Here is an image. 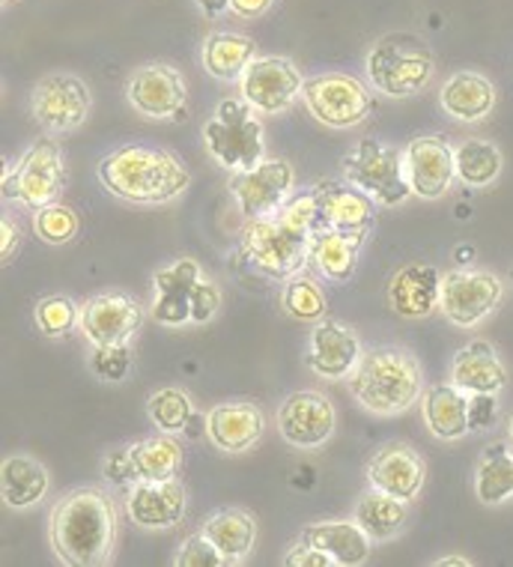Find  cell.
<instances>
[{"label":"cell","instance_id":"obj_1","mask_svg":"<svg viewBox=\"0 0 513 567\" xmlns=\"http://www.w3.org/2000/svg\"><path fill=\"white\" fill-rule=\"evenodd\" d=\"M51 547L69 567H102L116 544V508L105 489L66 493L51 511Z\"/></svg>","mask_w":513,"mask_h":567},{"label":"cell","instance_id":"obj_2","mask_svg":"<svg viewBox=\"0 0 513 567\" xmlns=\"http://www.w3.org/2000/svg\"><path fill=\"white\" fill-rule=\"evenodd\" d=\"M102 186L129 204H171L192 186V174L174 153L158 147H123L96 167Z\"/></svg>","mask_w":513,"mask_h":567},{"label":"cell","instance_id":"obj_3","mask_svg":"<svg viewBox=\"0 0 513 567\" xmlns=\"http://www.w3.org/2000/svg\"><path fill=\"white\" fill-rule=\"evenodd\" d=\"M352 398L373 415H400L424 398V373L409 350L373 347L349 377Z\"/></svg>","mask_w":513,"mask_h":567},{"label":"cell","instance_id":"obj_4","mask_svg":"<svg viewBox=\"0 0 513 567\" xmlns=\"http://www.w3.org/2000/svg\"><path fill=\"white\" fill-rule=\"evenodd\" d=\"M437 72L433 51L415 33H391L370 45L365 58V79L388 99H409L421 93Z\"/></svg>","mask_w":513,"mask_h":567},{"label":"cell","instance_id":"obj_5","mask_svg":"<svg viewBox=\"0 0 513 567\" xmlns=\"http://www.w3.org/2000/svg\"><path fill=\"white\" fill-rule=\"evenodd\" d=\"M310 236H301L281 225L278 218H254L239 230L236 257L269 281H290L308 269Z\"/></svg>","mask_w":513,"mask_h":567},{"label":"cell","instance_id":"obj_6","mask_svg":"<svg viewBox=\"0 0 513 567\" xmlns=\"http://www.w3.org/2000/svg\"><path fill=\"white\" fill-rule=\"evenodd\" d=\"M209 156L222 167L239 174L266 158V132L245 99H224L204 126Z\"/></svg>","mask_w":513,"mask_h":567},{"label":"cell","instance_id":"obj_7","mask_svg":"<svg viewBox=\"0 0 513 567\" xmlns=\"http://www.w3.org/2000/svg\"><path fill=\"white\" fill-rule=\"evenodd\" d=\"M0 188L7 200H16L30 213L58 204L66 188V162H63V150L58 147V141L45 135L39 137L37 144H30L28 153L16 165L7 167Z\"/></svg>","mask_w":513,"mask_h":567},{"label":"cell","instance_id":"obj_8","mask_svg":"<svg viewBox=\"0 0 513 567\" xmlns=\"http://www.w3.org/2000/svg\"><path fill=\"white\" fill-rule=\"evenodd\" d=\"M343 179L361 188L377 206H400L412 195L407 174V153L382 141H361L343 156Z\"/></svg>","mask_w":513,"mask_h":567},{"label":"cell","instance_id":"obj_9","mask_svg":"<svg viewBox=\"0 0 513 567\" xmlns=\"http://www.w3.org/2000/svg\"><path fill=\"white\" fill-rule=\"evenodd\" d=\"M301 99L310 117L329 128L359 126L373 109L370 90L359 79L343 75V72H326V75L305 81Z\"/></svg>","mask_w":513,"mask_h":567},{"label":"cell","instance_id":"obj_10","mask_svg":"<svg viewBox=\"0 0 513 567\" xmlns=\"http://www.w3.org/2000/svg\"><path fill=\"white\" fill-rule=\"evenodd\" d=\"M30 111L49 135H66L90 117V90L72 72H51L30 93Z\"/></svg>","mask_w":513,"mask_h":567},{"label":"cell","instance_id":"obj_11","mask_svg":"<svg viewBox=\"0 0 513 567\" xmlns=\"http://www.w3.org/2000/svg\"><path fill=\"white\" fill-rule=\"evenodd\" d=\"M504 284L486 269H454L442 275V299L439 311L460 329H472L499 308Z\"/></svg>","mask_w":513,"mask_h":567},{"label":"cell","instance_id":"obj_12","mask_svg":"<svg viewBox=\"0 0 513 567\" xmlns=\"http://www.w3.org/2000/svg\"><path fill=\"white\" fill-rule=\"evenodd\" d=\"M126 99L129 105L146 120L183 123L188 87H185L183 72L171 63H146L132 72L126 84Z\"/></svg>","mask_w":513,"mask_h":567},{"label":"cell","instance_id":"obj_13","mask_svg":"<svg viewBox=\"0 0 513 567\" xmlns=\"http://www.w3.org/2000/svg\"><path fill=\"white\" fill-rule=\"evenodd\" d=\"M293 183L296 176H293L290 162L263 158L252 171H239L230 176V192L239 204V213L254 221V218L278 216V209L293 197Z\"/></svg>","mask_w":513,"mask_h":567},{"label":"cell","instance_id":"obj_14","mask_svg":"<svg viewBox=\"0 0 513 567\" xmlns=\"http://www.w3.org/2000/svg\"><path fill=\"white\" fill-rule=\"evenodd\" d=\"M305 79L287 58H257L239 79V96L260 114H281L301 96Z\"/></svg>","mask_w":513,"mask_h":567},{"label":"cell","instance_id":"obj_15","mask_svg":"<svg viewBox=\"0 0 513 567\" xmlns=\"http://www.w3.org/2000/svg\"><path fill=\"white\" fill-rule=\"evenodd\" d=\"M278 431L296 449H320L338 431L335 403L320 392H293L278 410Z\"/></svg>","mask_w":513,"mask_h":567},{"label":"cell","instance_id":"obj_16","mask_svg":"<svg viewBox=\"0 0 513 567\" xmlns=\"http://www.w3.org/2000/svg\"><path fill=\"white\" fill-rule=\"evenodd\" d=\"M144 323V308L126 293H99L81 305L78 329L93 347L129 343Z\"/></svg>","mask_w":513,"mask_h":567},{"label":"cell","instance_id":"obj_17","mask_svg":"<svg viewBox=\"0 0 513 567\" xmlns=\"http://www.w3.org/2000/svg\"><path fill=\"white\" fill-rule=\"evenodd\" d=\"M407 174L412 195L439 200L456 179V150L439 135L415 137L407 147Z\"/></svg>","mask_w":513,"mask_h":567},{"label":"cell","instance_id":"obj_18","mask_svg":"<svg viewBox=\"0 0 513 567\" xmlns=\"http://www.w3.org/2000/svg\"><path fill=\"white\" fill-rule=\"evenodd\" d=\"M361 338L356 329L340 320H320L314 323L308 341V368L322 380H349L359 368Z\"/></svg>","mask_w":513,"mask_h":567},{"label":"cell","instance_id":"obj_19","mask_svg":"<svg viewBox=\"0 0 513 567\" xmlns=\"http://www.w3.org/2000/svg\"><path fill=\"white\" fill-rule=\"evenodd\" d=\"M204 281V269L192 257H179L176 264L165 266L153 275L155 302L150 317L162 326H188L192 323V305L197 287Z\"/></svg>","mask_w":513,"mask_h":567},{"label":"cell","instance_id":"obj_20","mask_svg":"<svg viewBox=\"0 0 513 567\" xmlns=\"http://www.w3.org/2000/svg\"><path fill=\"white\" fill-rule=\"evenodd\" d=\"M427 466L424 457L407 442H391L379 449L368 463L370 487L391 493L403 502H415L421 487H424Z\"/></svg>","mask_w":513,"mask_h":567},{"label":"cell","instance_id":"obj_21","mask_svg":"<svg viewBox=\"0 0 513 567\" xmlns=\"http://www.w3.org/2000/svg\"><path fill=\"white\" fill-rule=\"evenodd\" d=\"M320 230L368 236L377 221V204L361 188L326 179L320 183Z\"/></svg>","mask_w":513,"mask_h":567},{"label":"cell","instance_id":"obj_22","mask_svg":"<svg viewBox=\"0 0 513 567\" xmlns=\"http://www.w3.org/2000/svg\"><path fill=\"white\" fill-rule=\"evenodd\" d=\"M185 487L176 478L137 481L129 489L126 514L141 528H171L185 517Z\"/></svg>","mask_w":513,"mask_h":567},{"label":"cell","instance_id":"obj_23","mask_svg":"<svg viewBox=\"0 0 513 567\" xmlns=\"http://www.w3.org/2000/svg\"><path fill=\"white\" fill-rule=\"evenodd\" d=\"M266 431L260 406L248 401H227L218 403L206 415V436L222 454H245L260 442Z\"/></svg>","mask_w":513,"mask_h":567},{"label":"cell","instance_id":"obj_24","mask_svg":"<svg viewBox=\"0 0 513 567\" xmlns=\"http://www.w3.org/2000/svg\"><path fill=\"white\" fill-rule=\"evenodd\" d=\"M442 275L430 264L403 266L388 284V305L403 320H424L439 308Z\"/></svg>","mask_w":513,"mask_h":567},{"label":"cell","instance_id":"obj_25","mask_svg":"<svg viewBox=\"0 0 513 567\" xmlns=\"http://www.w3.org/2000/svg\"><path fill=\"white\" fill-rule=\"evenodd\" d=\"M368 236L338 234V230H317L310 236L308 266L320 272L326 281L347 284L359 269L361 248Z\"/></svg>","mask_w":513,"mask_h":567},{"label":"cell","instance_id":"obj_26","mask_svg":"<svg viewBox=\"0 0 513 567\" xmlns=\"http://www.w3.org/2000/svg\"><path fill=\"white\" fill-rule=\"evenodd\" d=\"M451 382L469 394H499L507 382V371L486 341H472L456 352L451 364Z\"/></svg>","mask_w":513,"mask_h":567},{"label":"cell","instance_id":"obj_27","mask_svg":"<svg viewBox=\"0 0 513 567\" xmlns=\"http://www.w3.org/2000/svg\"><path fill=\"white\" fill-rule=\"evenodd\" d=\"M305 544L320 547L322 553H329L338 567H359L370 558V538L368 532L352 519H329V523H314L305 526L301 532Z\"/></svg>","mask_w":513,"mask_h":567},{"label":"cell","instance_id":"obj_28","mask_svg":"<svg viewBox=\"0 0 513 567\" xmlns=\"http://www.w3.org/2000/svg\"><path fill=\"white\" fill-rule=\"evenodd\" d=\"M421 415L430 433L442 442L463 440L469 427V392L451 385H433L421 398Z\"/></svg>","mask_w":513,"mask_h":567},{"label":"cell","instance_id":"obj_29","mask_svg":"<svg viewBox=\"0 0 513 567\" xmlns=\"http://www.w3.org/2000/svg\"><path fill=\"white\" fill-rule=\"evenodd\" d=\"M439 102L448 117L460 120V123H478V120L490 117L495 105V87L486 75L465 69L445 81Z\"/></svg>","mask_w":513,"mask_h":567},{"label":"cell","instance_id":"obj_30","mask_svg":"<svg viewBox=\"0 0 513 567\" xmlns=\"http://www.w3.org/2000/svg\"><path fill=\"white\" fill-rule=\"evenodd\" d=\"M0 493L7 508H33L49 493V470L30 454H12L0 466Z\"/></svg>","mask_w":513,"mask_h":567},{"label":"cell","instance_id":"obj_31","mask_svg":"<svg viewBox=\"0 0 513 567\" xmlns=\"http://www.w3.org/2000/svg\"><path fill=\"white\" fill-rule=\"evenodd\" d=\"M132 478L137 481H167L176 478V472L183 466V445L176 440V433H155L146 440L132 442L126 449Z\"/></svg>","mask_w":513,"mask_h":567},{"label":"cell","instance_id":"obj_32","mask_svg":"<svg viewBox=\"0 0 513 567\" xmlns=\"http://www.w3.org/2000/svg\"><path fill=\"white\" fill-rule=\"evenodd\" d=\"M201 532L218 547V553L224 556V565L245 561V558L252 556L254 544H257V523L243 508L218 511V514L206 519Z\"/></svg>","mask_w":513,"mask_h":567},{"label":"cell","instance_id":"obj_33","mask_svg":"<svg viewBox=\"0 0 513 567\" xmlns=\"http://www.w3.org/2000/svg\"><path fill=\"white\" fill-rule=\"evenodd\" d=\"M201 60H204V69L213 79L239 81L245 75V69L257 60V45L243 33L218 30L204 42Z\"/></svg>","mask_w":513,"mask_h":567},{"label":"cell","instance_id":"obj_34","mask_svg":"<svg viewBox=\"0 0 513 567\" xmlns=\"http://www.w3.org/2000/svg\"><path fill=\"white\" fill-rule=\"evenodd\" d=\"M409 519V502L382 493V489L370 487L361 496L359 508H356V523L368 532L370 540H391L398 538L407 528Z\"/></svg>","mask_w":513,"mask_h":567},{"label":"cell","instance_id":"obj_35","mask_svg":"<svg viewBox=\"0 0 513 567\" xmlns=\"http://www.w3.org/2000/svg\"><path fill=\"white\" fill-rule=\"evenodd\" d=\"M475 493L484 505H502L513 496V445L493 442L478 463Z\"/></svg>","mask_w":513,"mask_h":567},{"label":"cell","instance_id":"obj_36","mask_svg":"<svg viewBox=\"0 0 513 567\" xmlns=\"http://www.w3.org/2000/svg\"><path fill=\"white\" fill-rule=\"evenodd\" d=\"M504 158L502 150L481 141V137H469L456 147V179L465 188H486L493 186L499 174H502Z\"/></svg>","mask_w":513,"mask_h":567},{"label":"cell","instance_id":"obj_37","mask_svg":"<svg viewBox=\"0 0 513 567\" xmlns=\"http://www.w3.org/2000/svg\"><path fill=\"white\" fill-rule=\"evenodd\" d=\"M284 311L290 313L299 323H320L329 313V299L322 293V287L308 275H296L284 284L281 293Z\"/></svg>","mask_w":513,"mask_h":567},{"label":"cell","instance_id":"obj_38","mask_svg":"<svg viewBox=\"0 0 513 567\" xmlns=\"http://www.w3.org/2000/svg\"><path fill=\"white\" fill-rule=\"evenodd\" d=\"M146 412H150V421H153L155 427L165 433L188 431V424L197 419L192 398L183 389H162V392H155L146 401Z\"/></svg>","mask_w":513,"mask_h":567},{"label":"cell","instance_id":"obj_39","mask_svg":"<svg viewBox=\"0 0 513 567\" xmlns=\"http://www.w3.org/2000/svg\"><path fill=\"white\" fill-rule=\"evenodd\" d=\"M33 317H37V326L42 334H49V338H66V334L75 332L78 320H81V308L69 296H45L37 305Z\"/></svg>","mask_w":513,"mask_h":567},{"label":"cell","instance_id":"obj_40","mask_svg":"<svg viewBox=\"0 0 513 567\" xmlns=\"http://www.w3.org/2000/svg\"><path fill=\"white\" fill-rule=\"evenodd\" d=\"M278 221L301 236H314L320 230V188H305L278 209Z\"/></svg>","mask_w":513,"mask_h":567},{"label":"cell","instance_id":"obj_41","mask_svg":"<svg viewBox=\"0 0 513 567\" xmlns=\"http://www.w3.org/2000/svg\"><path fill=\"white\" fill-rule=\"evenodd\" d=\"M78 227H81L78 213L63 204H51L33 213V230L42 243L49 245H66L69 239H75Z\"/></svg>","mask_w":513,"mask_h":567},{"label":"cell","instance_id":"obj_42","mask_svg":"<svg viewBox=\"0 0 513 567\" xmlns=\"http://www.w3.org/2000/svg\"><path fill=\"white\" fill-rule=\"evenodd\" d=\"M90 368L99 380L123 382L132 371V350L129 343H102L90 352Z\"/></svg>","mask_w":513,"mask_h":567},{"label":"cell","instance_id":"obj_43","mask_svg":"<svg viewBox=\"0 0 513 567\" xmlns=\"http://www.w3.org/2000/svg\"><path fill=\"white\" fill-rule=\"evenodd\" d=\"M224 556L218 553L213 540L204 532H197L192 538L183 540V547L176 553V567H222Z\"/></svg>","mask_w":513,"mask_h":567},{"label":"cell","instance_id":"obj_44","mask_svg":"<svg viewBox=\"0 0 513 567\" xmlns=\"http://www.w3.org/2000/svg\"><path fill=\"white\" fill-rule=\"evenodd\" d=\"M222 308V290L215 287L213 281H201L197 287V296H194V305H192V323L194 326H204L213 320L215 313Z\"/></svg>","mask_w":513,"mask_h":567},{"label":"cell","instance_id":"obj_45","mask_svg":"<svg viewBox=\"0 0 513 567\" xmlns=\"http://www.w3.org/2000/svg\"><path fill=\"white\" fill-rule=\"evenodd\" d=\"M495 415H499L495 394H469V427H472V431H486V427H493Z\"/></svg>","mask_w":513,"mask_h":567},{"label":"cell","instance_id":"obj_46","mask_svg":"<svg viewBox=\"0 0 513 567\" xmlns=\"http://www.w3.org/2000/svg\"><path fill=\"white\" fill-rule=\"evenodd\" d=\"M284 565L287 567H338V561H335L329 553H322L320 547L299 540V547L290 549V556L284 558Z\"/></svg>","mask_w":513,"mask_h":567},{"label":"cell","instance_id":"obj_47","mask_svg":"<svg viewBox=\"0 0 513 567\" xmlns=\"http://www.w3.org/2000/svg\"><path fill=\"white\" fill-rule=\"evenodd\" d=\"M102 475H105L111 484H116V487H132V484H135V478H132V466H129L126 449L111 451V454L102 460Z\"/></svg>","mask_w":513,"mask_h":567},{"label":"cell","instance_id":"obj_48","mask_svg":"<svg viewBox=\"0 0 513 567\" xmlns=\"http://www.w3.org/2000/svg\"><path fill=\"white\" fill-rule=\"evenodd\" d=\"M19 248H21V230L19 225L7 216L3 221H0V257H3V264H10L12 257L19 255Z\"/></svg>","mask_w":513,"mask_h":567},{"label":"cell","instance_id":"obj_49","mask_svg":"<svg viewBox=\"0 0 513 567\" xmlns=\"http://www.w3.org/2000/svg\"><path fill=\"white\" fill-rule=\"evenodd\" d=\"M275 0H230V12L236 19H260L271 10Z\"/></svg>","mask_w":513,"mask_h":567},{"label":"cell","instance_id":"obj_50","mask_svg":"<svg viewBox=\"0 0 513 567\" xmlns=\"http://www.w3.org/2000/svg\"><path fill=\"white\" fill-rule=\"evenodd\" d=\"M197 3V10L204 12L206 19H218L222 12L230 10V0H194Z\"/></svg>","mask_w":513,"mask_h":567},{"label":"cell","instance_id":"obj_51","mask_svg":"<svg viewBox=\"0 0 513 567\" xmlns=\"http://www.w3.org/2000/svg\"><path fill=\"white\" fill-rule=\"evenodd\" d=\"M437 567H469L472 561L463 556H448V558H439V561H433Z\"/></svg>","mask_w":513,"mask_h":567},{"label":"cell","instance_id":"obj_52","mask_svg":"<svg viewBox=\"0 0 513 567\" xmlns=\"http://www.w3.org/2000/svg\"><path fill=\"white\" fill-rule=\"evenodd\" d=\"M454 257L456 260H472V257H475V251H472V248H460Z\"/></svg>","mask_w":513,"mask_h":567},{"label":"cell","instance_id":"obj_53","mask_svg":"<svg viewBox=\"0 0 513 567\" xmlns=\"http://www.w3.org/2000/svg\"><path fill=\"white\" fill-rule=\"evenodd\" d=\"M511 440H513V419H511Z\"/></svg>","mask_w":513,"mask_h":567},{"label":"cell","instance_id":"obj_54","mask_svg":"<svg viewBox=\"0 0 513 567\" xmlns=\"http://www.w3.org/2000/svg\"><path fill=\"white\" fill-rule=\"evenodd\" d=\"M3 3H7V0H3Z\"/></svg>","mask_w":513,"mask_h":567}]
</instances>
